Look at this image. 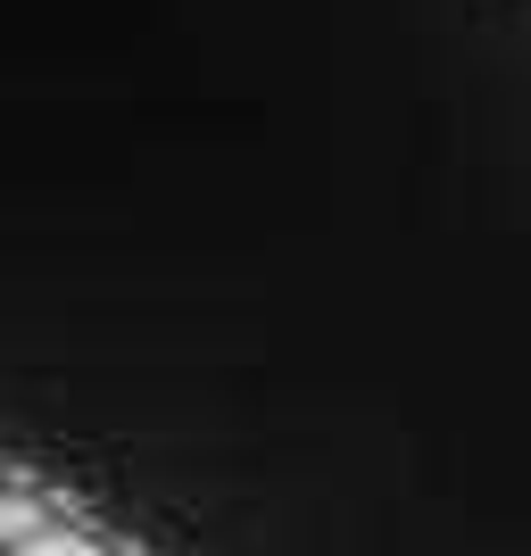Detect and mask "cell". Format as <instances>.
I'll list each match as a JSON object with an SVG mask.
<instances>
[{"label": "cell", "mask_w": 531, "mask_h": 556, "mask_svg": "<svg viewBox=\"0 0 531 556\" xmlns=\"http://www.w3.org/2000/svg\"><path fill=\"white\" fill-rule=\"evenodd\" d=\"M17 556H100L92 532H75V523H42V532H25Z\"/></svg>", "instance_id": "cell-1"}, {"label": "cell", "mask_w": 531, "mask_h": 556, "mask_svg": "<svg viewBox=\"0 0 531 556\" xmlns=\"http://www.w3.org/2000/svg\"><path fill=\"white\" fill-rule=\"evenodd\" d=\"M42 523H50L42 498H25V490H9V498H0V540H25V532H42Z\"/></svg>", "instance_id": "cell-2"}]
</instances>
